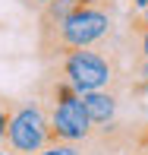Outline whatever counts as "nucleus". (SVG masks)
<instances>
[{
    "instance_id": "obj_1",
    "label": "nucleus",
    "mask_w": 148,
    "mask_h": 155,
    "mask_svg": "<svg viewBox=\"0 0 148 155\" xmlns=\"http://www.w3.org/2000/svg\"><path fill=\"white\" fill-rule=\"evenodd\" d=\"M114 35V3L101 0V3H85L79 10L66 13L57 25L38 32V60L54 63L66 51H79V48H98Z\"/></svg>"
},
{
    "instance_id": "obj_2",
    "label": "nucleus",
    "mask_w": 148,
    "mask_h": 155,
    "mask_svg": "<svg viewBox=\"0 0 148 155\" xmlns=\"http://www.w3.org/2000/svg\"><path fill=\"white\" fill-rule=\"evenodd\" d=\"M51 73L66 79L76 92H98V89H114L120 82V67L117 54L98 51V48H79V51H66L54 63H44Z\"/></svg>"
},
{
    "instance_id": "obj_3",
    "label": "nucleus",
    "mask_w": 148,
    "mask_h": 155,
    "mask_svg": "<svg viewBox=\"0 0 148 155\" xmlns=\"http://www.w3.org/2000/svg\"><path fill=\"white\" fill-rule=\"evenodd\" d=\"M51 143V127H47V114L41 101H13L10 120H6L3 146L6 155H35Z\"/></svg>"
},
{
    "instance_id": "obj_4",
    "label": "nucleus",
    "mask_w": 148,
    "mask_h": 155,
    "mask_svg": "<svg viewBox=\"0 0 148 155\" xmlns=\"http://www.w3.org/2000/svg\"><path fill=\"white\" fill-rule=\"evenodd\" d=\"M82 108H85V114H88V120L95 124V127H101V124H110L117 117V111H120V98L114 89H98V92H82Z\"/></svg>"
},
{
    "instance_id": "obj_5",
    "label": "nucleus",
    "mask_w": 148,
    "mask_h": 155,
    "mask_svg": "<svg viewBox=\"0 0 148 155\" xmlns=\"http://www.w3.org/2000/svg\"><path fill=\"white\" fill-rule=\"evenodd\" d=\"M35 155H85L82 152V146H76V143H47L41 152H35Z\"/></svg>"
},
{
    "instance_id": "obj_6",
    "label": "nucleus",
    "mask_w": 148,
    "mask_h": 155,
    "mask_svg": "<svg viewBox=\"0 0 148 155\" xmlns=\"http://www.w3.org/2000/svg\"><path fill=\"white\" fill-rule=\"evenodd\" d=\"M10 111H13V98L0 95V146H3V133H6V120H10Z\"/></svg>"
},
{
    "instance_id": "obj_7",
    "label": "nucleus",
    "mask_w": 148,
    "mask_h": 155,
    "mask_svg": "<svg viewBox=\"0 0 148 155\" xmlns=\"http://www.w3.org/2000/svg\"><path fill=\"white\" fill-rule=\"evenodd\" d=\"M142 29H148V6L139 10L136 16H129V35H139Z\"/></svg>"
},
{
    "instance_id": "obj_8",
    "label": "nucleus",
    "mask_w": 148,
    "mask_h": 155,
    "mask_svg": "<svg viewBox=\"0 0 148 155\" xmlns=\"http://www.w3.org/2000/svg\"><path fill=\"white\" fill-rule=\"evenodd\" d=\"M139 51H142V57H148V29L139 32Z\"/></svg>"
},
{
    "instance_id": "obj_9",
    "label": "nucleus",
    "mask_w": 148,
    "mask_h": 155,
    "mask_svg": "<svg viewBox=\"0 0 148 155\" xmlns=\"http://www.w3.org/2000/svg\"><path fill=\"white\" fill-rule=\"evenodd\" d=\"M47 3H51V0H22V6H25V10H35V13H38L41 6H47Z\"/></svg>"
},
{
    "instance_id": "obj_10",
    "label": "nucleus",
    "mask_w": 148,
    "mask_h": 155,
    "mask_svg": "<svg viewBox=\"0 0 148 155\" xmlns=\"http://www.w3.org/2000/svg\"><path fill=\"white\" fill-rule=\"evenodd\" d=\"M132 3H136V10H145V6H148V0H132Z\"/></svg>"
},
{
    "instance_id": "obj_11",
    "label": "nucleus",
    "mask_w": 148,
    "mask_h": 155,
    "mask_svg": "<svg viewBox=\"0 0 148 155\" xmlns=\"http://www.w3.org/2000/svg\"><path fill=\"white\" fill-rule=\"evenodd\" d=\"M0 155H6V152H0Z\"/></svg>"
},
{
    "instance_id": "obj_12",
    "label": "nucleus",
    "mask_w": 148,
    "mask_h": 155,
    "mask_svg": "<svg viewBox=\"0 0 148 155\" xmlns=\"http://www.w3.org/2000/svg\"><path fill=\"white\" fill-rule=\"evenodd\" d=\"M91 155H98V152H91Z\"/></svg>"
}]
</instances>
